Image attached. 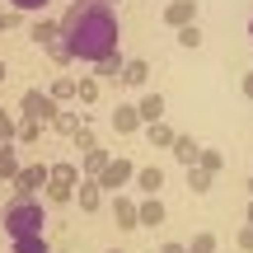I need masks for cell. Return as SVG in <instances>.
<instances>
[{
  "instance_id": "obj_15",
  "label": "cell",
  "mask_w": 253,
  "mask_h": 253,
  "mask_svg": "<svg viewBox=\"0 0 253 253\" xmlns=\"http://www.w3.org/2000/svg\"><path fill=\"white\" fill-rule=\"evenodd\" d=\"M136 188H141L145 197H160V188H164V169H136Z\"/></svg>"
},
{
  "instance_id": "obj_36",
  "label": "cell",
  "mask_w": 253,
  "mask_h": 253,
  "mask_svg": "<svg viewBox=\"0 0 253 253\" xmlns=\"http://www.w3.org/2000/svg\"><path fill=\"white\" fill-rule=\"evenodd\" d=\"M9 24H14V14H5V9H0V28H9Z\"/></svg>"
},
{
  "instance_id": "obj_18",
  "label": "cell",
  "mask_w": 253,
  "mask_h": 253,
  "mask_svg": "<svg viewBox=\"0 0 253 253\" xmlns=\"http://www.w3.org/2000/svg\"><path fill=\"white\" fill-rule=\"evenodd\" d=\"M19 169H24V164H19V155H14V141L0 145V183H14Z\"/></svg>"
},
{
  "instance_id": "obj_17",
  "label": "cell",
  "mask_w": 253,
  "mask_h": 253,
  "mask_svg": "<svg viewBox=\"0 0 253 253\" xmlns=\"http://www.w3.org/2000/svg\"><path fill=\"white\" fill-rule=\"evenodd\" d=\"M141 225H145V230L164 225V202H160V197H141Z\"/></svg>"
},
{
  "instance_id": "obj_32",
  "label": "cell",
  "mask_w": 253,
  "mask_h": 253,
  "mask_svg": "<svg viewBox=\"0 0 253 253\" xmlns=\"http://www.w3.org/2000/svg\"><path fill=\"white\" fill-rule=\"evenodd\" d=\"M239 249H244V253H253V225H244V230H239Z\"/></svg>"
},
{
  "instance_id": "obj_14",
  "label": "cell",
  "mask_w": 253,
  "mask_h": 253,
  "mask_svg": "<svg viewBox=\"0 0 253 253\" xmlns=\"http://www.w3.org/2000/svg\"><path fill=\"white\" fill-rule=\"evenodd\" d=\"M108 160H113V155L103 150V145H94V150H84V164H80V173H84V178H99V173L108 169Z\"/></svg>"
},
{
  "instance_id": "obj_37",
  "label": "cell",
  "mask_w": 253,
  "mask_h": 253,
  "mask_svg": "<svg viewBox=\"0 0 253 253\" xmlns=\"http://www.w3.org/2000/svg\"><path fill=\"white\" fill-rule=\"evenodd\" d=\"M5 75H9V66H5V61H0V80H5Z\"/></svg>"
},
{
  "instance_id": "obj_12",
  "label": "cell",
  "mask_w": 253,
  "mask_h": 253,
  "mask_svg": "<svg viewBox=\"0 0 253 253\" xmlns=\"http://www.w3.org/2000/svg\"><path fill=\"white\" fill-rule=\"evenodd\" d=\"M145 80H150V61H141V56H131L122 66V75H118V84H126V89H141Z\"/></svg>"
},
{
  "instance_id": "obj_8",
  "label": "cell",
  "mask_w": 253,
  "mask_h": 253,
  "mask_svg": "<svg viewBox=\"0 0 253 253\" xmlns=\"http://www.w3.org/2000/svg\"><path fill=\"white\" fill-rule=\"evenodd\" d=\"M113 220H118L122 230H136L141 225V202H131L126 192H113Z\"/></svg>"
},
{
  "instance_id": "obj_28",
  "label": "cell",
  "mask_w": 253,
  "mask_h": 253,
  "mask_svg": "<svg viewBox=\"0 0 253 253\" xmlns=\"http://www.w3.org/2000/svg\"><path fill=\"white\" fill-rule=\"evenodd\" d=\"M178 42H183V47H202V24H188V28H178Z\"/></svg>"
},
{
  "instance_id": "obj_30",
  "label": "cell",
  "mask_w": 253,
  "mask_h": 253,
  "mask_svg": "<svg viewBox=\"0 0 253 253\" xmlns=\"http://www.w3.org/2000/svg\"><path fill=\"white\" fill-rule=\"evenodd\" d=\"M9 141H14V118L0 113V145H9Z\"/></svg>"
},
{
  "instance_id": "obj_10",
  "label": "cell",
  "mask_w": 253,
  "mask_h": 253,
  "mask_svg": "<svg viewBox=\"0 0 253 253\" xmlns=\"http://www.w3.org/2000/svg\"><path fill=\"white\" fill-rule=\"evenodd\" d=\"M164 24H169V28L197 24V0H173V5H164Z\"/></svg>"
},
{
  "instance_id": "obj_31",
  "label": "cell",
  "mask_w": 253,
  "mask_h": 253,
  "mask_svg": "<svg viewBox=\"0 0 253 253\" xmlns=\"http://www.w3.org/2000/svg\"><path fill=\"white\" fill-rule=\"evenodd\" d=\"M71 94H75V84H71V80H52V99H56V103L71 99Z\"/></svg>"
},
{
  "instance_id": "obj_19",
  "label": "cell",
  "mask_w": 253,
  "mask_h": 253,
  "mask_svg": "<svg viewBox=\"0 0 253 253\" xmlns=\"http://www.w3.org/2000/svg\"><path fill=\"white\" fill-rule=\"evenodd\" d=\"M136 108H141V122H160V113H164V94H145Z\"/></svg>"
},
{
  "instance_id": "obj_11",
  "label": "cell",
  "mask_w": 253,
  "mask_h": 253,
  "mask_svg": "<svg viewBox=\"0 0 253 253\" xmlns=\"http://www.w3.org/2000/svg\"><path fill=\"white\" fill-rule=\"evenodd\" d=\"M141 108H136V103H118V108H113V131H122V136H131V131H141Z\"/></svg>"
},
{
  "instance_id": "obj_38",
  "label": "cell",
  "mask_w": 253,
  "mask_h": 253,
  "mask_svg": "<svg viewBox=\"0 0 253 253\" xmlns=\"http://www.w3.org/2000/svg\"><path fill=\"white\" fill-rule=\"evenodd\" d=\"M249 225H253V202H249Z\"/></svg>"
},
{
  "instance_id": "obj_16",
  "label": "cell",
  "mask_w": 253,
  "mask_h": 253,
  "mask_svg": "<svg viewBox=\"0 0 253 253\" xmlns=\"http://www.w3.org/2000/svg\"><path fill=\"white\" fill-rule=\"evenodd\" d=\"M173 160H178V164H188V169H192V164L202 160V145L192 141V136H178V141H173Z\"/></svg>"
},
{
  "instance_id": "obj_2",
  "label": "cell",
  "mask_w": 253,
  "mask_h": 253,
  "mask_svg": "<svg viewBox=\"0 0 253 253\" xmlns=\"http://www.w3.org/2000/svg\"><path fill=\"white\" fill-rule=\"evenodd\" d=\"M47 225V211L38 197H24V192H14V197L5 202V211H0V230L9 235V244H19V239H38Z\"/></svg>"
},
{
  "instance_id": "obj_39",
  "label": "cell",
  "mask_w": 253,
  "mask_h": 253,
  "mask_svg": "<svg viewBox=\"0 0 253 253\" xmlns=\"http://www.w3.org/2000/svg\"><path fill=\"white\" fill-rule=\"evenodd\" d=\"M249 197H253V178H249Z\"/></svg>"
},
{
  "instance_id": "obj_4",
  "label": "cell",
  "mask_w": 253,
  "mask_h": 253,
  "mask_svg": "<svg viewBox=\"0 0 253 253\" xmlns=\"http://www.w3.org/2000/svg\"><path fill=\"white\" fill-rule=\"evenodd\" d=\"M75 188H80V169H75V164H52V169H47V192H52V202H71Z\"/></svg>"
},
{
  "instance_id": "obj_20",
  "label": "cell",
  "mask_w": 253,
  "mask_h": 253,
  "mask_svg": "<svg viewBox=\"0 0 253 253\" xmlns=\"http://www.w3.org/2000/svg\"><path fill=\"white\" fill-rule=\"evenodd\" d=\"M122 52H113V56H103V61H94V75H108V80H118V75H122Z\"/></svg>"
},
{
  "instance_id": "obj_21",
  "label": "cell",
  "mask_w": 253,
  "mask_h": 253,
  "mask_svg": "<svg viewBox=\"0 0 253 253\" xmlns=\"http://www.w3.org/2000/svg\"><path fill=\"white\" fill-rule=\"evenodd\" d=\"M211 178H216V173H207L202 164H192V169H188V188L192 192H211Z\"/></svg>"
},
{
  "instance_id": "obj_1",
  "label": "cell",
  "mask_w": 253,
  "mask_h": 253,
  "mask_svg": "<svg viewBox=\"0 0 253 253\" xmlns=\"http://www.w3.org/2000/svg\"><path fill=\"white\" fill-rule=\"evenodd\" d=\"M61 33H66V47H71L75 61H103V56L118 52L122 42V28H118V14H113L108 0H75L61 19Z\"/></svg>"
},
{
  "instance_id": "obj_29",
  "label": "cell",
  "mask_w": 253,
  "mask_h": 253,
  "mask_svg": "<svg viewBox=\"0 0 253 253\" xmlns=\"http://www.w3.org/2000/svg\"><path fill=\"white\" fill-rule=\"evenodd\" d=\"M75 145H80V150H94L99 141H94V131H89V126H75Z\"/></svg>"
},
{
  "instance_id": "obj_22",
  "label": "cell",
  "mask_w": 253,
  "mask_h": 253,
  "mask_svg": "<svg viewBox=\"0 0 253 253\" xmlns=\"http://www.w3.org/2000/svg\"><path fill=\"white\" fill-rule=\"evenodd\" d=\"M188 253H216V235H211V230H197V235L188 239Z\"/></svg>"
},
{
  "instance_id": "obj_26",
  "label": "cell",
  "mask_w": 253,
  "mask_h": 253,
  "mask_svg": "<svg viewBox=\"0 0 253 253\" xmlns=\"http://www.w3.org/2000/svg\"><path fill=\"white\" fill-rule=\"evenodd\" d=\"M9 253H47V239H19V244H9Z\"/></svg>"
},
{
  "instance_id": "obj_5",
  "label": "cell",
  "mask_w": 253,
  "mask_h": 253,
  "mask_svg": "<svg viewBox=\"0 0 253 253\" xmlns=\"http://www.w3.org/2000/svg\"><path fill=\"white\" fill-rule=\"evenodd\" d=\"M19 108H24V118H33V122H42V126H52V118H56V113H61V103H56L52 94H42V89H28V94H24V103H19Z\"/></svg>"
},
{
  "instance_id": "obj_34",
  "label": "cell",
  "mask_w": 253,
  "mask_h": 253,
  "mask_svg": "<svg viewBox=\"0 0 253 253\" xmlns=\"http://www.w3.org/2000/svg\"><path fill=\"white\" fill-rule=\"evenodd\" d=\"M239 89H244V99H253V71L244 75V84H239Z\"/></svg>"
},
{
  "instance_id": "obj_25",
  "label": "cell",
  "mask_w": 253,
  "mask_h": 253,
  "mask_svg": "<svg viewBox=\"0 0 253 253\" xmlns=\"http://www.w3.org/2000/svg\"><path fill=\"white\" fill-rule=\"evenodd\" d=\"M197 164H202V169H207V173H216L220 164H225V155H220L216 145H207V150H202V160H197Z\"/></svg>"
},
{
  "instance_id": "obj_7",
  "label": "cell",
  "mask_w": 253,
  "mask_h": 253,
  "mask_svg": "<svg viewBox=\"0 0 253 253\" xmlns=\"http://www.w3.org/2000/svg\"><path fill=\"white\" fill-rule=\"evenodd\" d=\"M14 192H24V197L47 192V164H24V169L14 173Z\"/></svg>"
},
{
  "instance_id": "obj_33",
  "label": "cell",
  "mask_w": 253,
  "mask_h": 253,
  "mask_svg": "<svg viewBox=\"0 0 253 253\" xmlns=\"http://www.w3.org/2000/svg\"><path fill=\"white\" fill-rule=\"evenodd\" d=\"M9 5H14V9H42L47 0H9Z\"/></svg>"
},
{
  "instance_id": "obj_3",
  "label": "cell",
  "mask_w": 253,
  "mask_h": 253,
  "mask_svg": "<svg viewBox=\"0 0 253 253\" xmlns=\"http://www.w3.org/2000/svg\"><path fill=\"white\" fill-rule=\"evenodd\" d=\"M33 42L42 47V52L52 56L56 66L75 61V56H71V47H66V33H61V24H52V19H38V24H33Z\"/></svg>"
},
{
  "instance_id": "obj_6",
  "label": "cell",
  "mask_w": 253,
  "mask_h": 253,
  "mask_svg": "<svg viewBox=\"0 0 253 253\" xmlns=\"http://www.w3.org/2000/svg\"><path fill=\"white\" fill-rule=\"evenodd\" d=\"M131 178H136V164H131V160H122V155H113L108 169L99 173V188H103V192H122Z\"/></svg>"
},
{
  "instance_id": "obj_41",
  "label": "cell",
  "mask_w": 253,
  "mask_h": 253,
  "mask_svg": "<svg viewBox=\"0 0 253 253\" xmlns=\"http://www.w3.org/2000/svg\"><path fill=\"white\" fill-rule=\"evenodd\" d=\"M108 5H118V0H108Z\"/></svg>"
},
{
  "instance_id": "obj_24",
  "label": "cell",
  "mask_w": 253,
  "mask_h": 253,
  "mask_svg": "<svg viewBox=\"0 0 253 253\" xmlns=\"http://www.w3.org/2000/svg\"><path fill=\"white\" fill-rule=\"evenodd\" d=\"M75 126H80L75 113H56V118H52V131H61V136H75Z\"/></svg>"
},
{
  "instance_id": "obj_13",
  "label": "cell",
  "mask_w": 253,
  "mask_h": 253,
  "mask_svg": "<svg viewBox=\"0 0 253 253\" xmlns=\"http://www.w3.org/2000/svg\"><path fill=\"white\" fill-rule=\"evenodd\" d=\"M145 141H150V145H160V150H173L178 131H173L169 122H145Z\"/></svg>"
},
{
  "instance_id": "obj_27",
  "label": "cell",
  "mask_w": 253,
  "mask_h": 253,
  "mask_svg": "<svg viewBox=\"0 0 253 253\" xmlns=\"http://www.w3.org/2000/svg\"><path fill=\"white\" fill-rule=\"evenodd\" d=\"M75 99H80V103H94V99H99V80H80V84H75Z\"/></svg>"
},
{
  "instance_id": "obj_23",
  "label": "cell",
  "mask_w": 253,
  "mask_h": 253,
  "mask_svg": "<svg viewBox=\"0 0 253 253\" xmlns=\"http://www.w3.org/2000/svg\"><path fill=\"white\" fill-rule=\"evenodd\" d=\"M38 136H42V122H33V118L14 122V141H38Z\"/></svg>"
},
{
  "instance_id": "obj_42",
  "label": "cell",
  "mask_w": 253,
  "mask_h": 253,
  "mask_svg": "<svg viewBox=\"0 0 253 253\" xmlns=\"http://www.w3.org/2000/svg\"><path fill=\"white\" fill-rule=\"evenodd\" d=\"M249 33H253V24H249Z\"/></svg>"
},
{
  "instance_id": "obj_9",
  "label": "cell",
  "mask_w": 253,
  "mask_h": 253,
  "mask_svg": "<svg viewBox=\"0 0 253 253\" xmlns=\"http://www.w3.org/2000/svg\"><path fill=\"white\" fill-rule=\"evenodd\" d=\"M75 207H80L84 216H94V211L103 207V188H99V178H80V188H75Z\"/></svg>"
},
{
  "instance_id": "obj_40",
  "label": "cell",
  "mask_w": 253,
  "mask_h": 253,
  "mask_svg": "<svg viewBox=\"0 0 253 253\" xmlns=\"http://www.w3.org/2000/svg\"><path fill=\"white\" fill-rule=\"evenodd\" d=\"M108 253H126V249H108Z\"/></svg>"
},
{
  "instance_id": "obj_35",
  "label": "cell",
  "mask_w": 253,
  "mask_h": 253,
  "mask_svg": "<svg viewBox=\"0 0 253 253\" xmlns=\"http://www.w3.org/2000/svg\"><path fill=\"white\" fill-rule=\"evenodd\" d=\"M160 253H188V244H173V239H169V244H164Z\"/></svg>"
}]
</instances>
